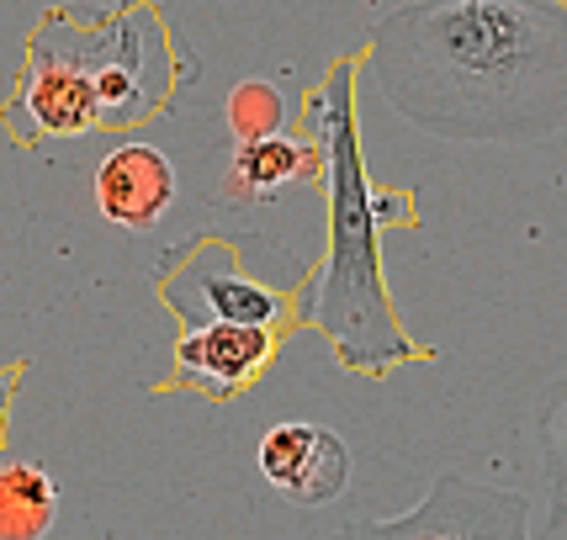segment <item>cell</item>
I'll use <instances>...</instances> for the list:
<instances>
[{
    "instance_id": "ba28073f",
    "label": "cell",
    "mask_w": 567,
    "mask_h": 540,
    "mask_svg": "<svg viewBox=\"0 0 567 540\" xmlns=\"http://www.w3.org/2000/svg\"><path fill=\"white\" fill-rule=\"evenodd\" d=\"M91 191H96V207L106 222H117V228H154L175 201V165L165 148L127 138V144H112L101 154L96 175H91Z\"/></svg>"
},
{
    "instance_id": "52a82bcc",
    "label": "cell",
    "mask_w": 567,
    "mask_h": 540,
    "mask_svg": "<svg viewBox=\"0 0 567 540\" xmlns=\"http://www.w3.org/2000/svg\"><path fill=\"white\" fill-rule=\"evenodd\" d=\"M255 471L276 498L297 509H323L350 488V445L313 418H281L255 445Z\"/></svg>"
},
{
    "instance_id": "8992f818",
    "label": "cell",
    "mask_w": 567,
    "mask_h": 540,
    "mask_svg": "<svg viewBox=\"0 0 567 540\" xmlns=\"http://www.w3.org/2000/svg\"><path fill=\"white\" fill-rule=\"evenodd\" d=\"M281 340L287 334L266 329V323H197V329H181V340L171 350L165 393L234 403L276 366Z\"/></svg>"
},
{
    "instance_id": "7a4b0ae2",
    "label": "cell",
    "mask_w": 567,
    "mask_h": 540,
    "mask_svg": "<svg viewBox=\"0 0 567 540\" xmlns=\"http://www.w3.org/2000/svg\"><path fill=\"white\" fill-rule=\"evenodd\" d=\"M361 70L367 53H340L297 112V133H308L323 148V255L302 276L297 329H319L350 376L382 382L403 366H430L441 350L409 334L388 292L382 228H420V197L409 186H377L367 175L355 112Z\"/></svg>"
},
{
    "instance_id": "7c38bea8",
    "label": "cell",
    "mask_w": 567,
    "mask_h": 540,
    "mask_svg": "<svg viewBox=\"0 0 567 540\" xmlns=\"http://www.w3.org/2000/svg\"><path fill=\"white\" fill-rule=\"evenodd\" d=\"M292 117L287 96L276 91L271 80H239L228 101H223V127L234 138H266V133H281Z\"/></svg>"
},
{
    "instance_id": "9c48e42d",
    "label": "cell",
    "mask_w": 567,
    "mask_h": 540,
    "mask_svg": "<svg viewBox=\"0 0 567 540\" xmlns=\"http://www.w3.org/2000/svg\"><path fill=\"white\" fill-rule=\"evenodd\" d=\"M525 498L519 492H494L477 488L467 477L445 471L441 488L430 503H420L414 515L377 525L371 536H525Z\"/></svg>"
},
{
    "instance_id": "5b68a950",
    "label": "cell",
    "mask_w": 567,
    "mask_h": 540,
    "mask_svg": "<svg viewBox=\"0 0 567 540\" xmlns=\"http://www.w3.org/2000/svg\"><path fill=\"white\" fill-rule=\"evenodd\" d=\"M0 133L17 148H38L49 138H85L101 133V96L85 64L49 49L43 38H27L22 74L0 106Z\"/></svg>"
},
{
    "instance_id": "9a60e30c",
    "label": "cell",
    "mask_w": 567,
    "mask_h": 540,
    "mask_svg": "<svg viewBox=\"0 0 567 540\" xmlns=\"http://www.w3.org/2000/svg\"><path fill=\"white\" fill-rule=\"evenodd\" d=\"M127 6H133V0H80L74 11H80V17H112V11H127Z\"/></svg>"
},
{
    "instance_id": "8fae6325",
    "label": "cell",
    "mask_w": 567,
    "mask_h": 540,
    "mask_svg": "<svg viewBox=\"0 0 567 540\" xmlns=\"http://www.w3.org/2000/svg\"><path fill=\"white\" fill-rule=\"evenodd\" d=\"M59 525V482L27 456H0V540H43Z\"/></svg>"
},
{
    "instance_id": "5bb4252c",
    "label": "cell",
    "mask_w": 567,
    "mask_h": 540,
    "mask_svg": "<svg viewBox=\"0 0 567 540\" xmlns=\"http://www.w3.org/2000/svg\"><path fill=\"white\" fill-rule=\"evenodd\" d=\"M27 371H32V361H6L0 366V456H6V440H11V408H17Z\"/></svg>"
},
{
    "instance_id": "277c9868",
    "label": "cell",
    "mask_w": 567,
    "mask_h": 540,
    "mask_svg": "<svg viewBox=\"0 0 567 540\" xmlns=\"http://www.w3.org/2000/svg\"><path fill=\"white\" fill-rule=\"evenodd\" d=\"M154 292L181 329H197V323H266L281 334L297 329V292L249 276L239 249L223 233H202L165 255Z\"/></svg>"
},
{
    "instance_id": "6da1fadb",
    "label": "cell",
    "mask_w": 567,
    "mask_h": 540,
    "mask_svg": "<svg viewBox=\"0 0 567 540\" xmlns=\"http://www.w3.org/2000/svg\"><path fill=\"white\" fill-rule=\"evenodd\" d=\"M367 70L445 144H551L567 127V0H409L371 27Z\"/></svg>"
},
{
    "instance_id": "30bf717a",
    "label": "cell",
    "mask_w": 567,
    "mask_h": 540,
    "mask_svg": "<svg viewBox=\"0 0 567 540\" xmlns=\"http://www.w3.org/2000/svg\"><path fill=\"white\" fill-rule=\"evenodd\" d=\"M323 175V148L308 133H266V138H234L228 170H223V197L245 201V207H266L292 186H313L319 191Z\"/></svg>"
},
{
    "instance_id": "3957f363",
    "label": "cell",
    "mask_w": 567,
    "mask_h": 540,
    "mask_svg": "<svg viewBox=\"0 0 567 540\" xmlns=\"http://www.w3.org/2000/svg\"><path fill=\"white\" fill-rule=\"evenodd\" d=\"M32 38L85 64L101 96V133H133L154 123L159 112H171L181 80H192V53L175 38L171 17L148 0H133L112 17H80L74 6H59L43 11Z\"/></svg>"
},
{
    "instance_id": "4fadbf2b",
    "label": "cell",
    "mask_w": 567,
    "mask_h": 540,
    "mask_svg": "<svg viewBox=\"0 0 567 540\" xmlns=\"http://www.w3.org/2000/svg\"><path fill=\"white\" fill-rule=\"evenodd\" d=\"M542 461L551 492V530H567V376L542 403Z\"/></svg>"
}]
</instances>
